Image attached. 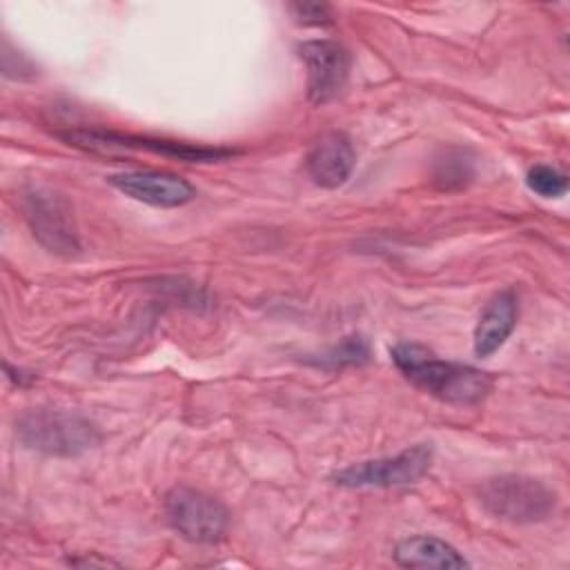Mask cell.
Segmentation results:
<instances>
[{"label": "cell", "mask_w": 570, "mask_h": 570, "mask_svg": "<svg viewBox=\"0 0 570 570\" xmlns=\"http://www.w3.org/2000/svg\"><path fill=\"white\" fill-rule=\"evenodd\" d=\"M394 561L403 568H439V570H459L468 568L470 561L448 541L419 534L407 537L396 543Z\"/></svg>", "instance_id": "obj_12"}, {"label": "cell", "mask_w": 570, "mask_h": 570, "mask_svg": "<svg viewBox=\"0 0 570 570\" xmlns=\"http://www.w3.org/2000/svg\"><path fill=\"white\" fill-rule=\"evenodd\" d=\"M109 183L125 196L154 207H180L196 198L194 185L171 171H122L111 174Z\"/></svg>", "instance_id": "obj_9"}, {"label": "cell", "mask_w": 570, "mask_h": 570, "mask_svg": "<svg viewBox=\"0 0 570 570\" xmlns=\"http://www.w3.org/2000/svg\"><path fill=\"white\" fill-rule=\"evenodd\" d=\"M525 185L543 198H559L568 191V176L552 165H534L525 174Z\"/></svg>", "instance_id": "obj_15"}, {"label": "cell", "mask_w": 570, "mask_h": 570, "mask_svg": "<svg viewBox=\"0 0 570 570\" xmlns=\"http://www.w3.org/2000/svg\"><path fill=\"white\" fill-rule=\"evenodd\" d=\"M390 354L407 381L441 401L474 405L483 401L492 390L490 374L463 363L443 361L421 343H396Z\"/></svg>", "instance_id": "obj_1"}, {"label": "cell", "mask_w": 570, "mask_h": 570, "mask_svg": "<svg viewBox=\"0 0 570 570\" xmlns=\"http://www.w3.org/2000/svg\"><path fill=\"white\" fill-rule=\"evenodd\" d=\"M16 436L29 450L51 456H78L100 441L98 428L78 412L33 407L16 419Z\"/></svg>", "instance_id": "obj_2"}, {"label": "cell", "mask_w": 570, "mask_h": 570, "mask_svg": "<svg viewBox=\"0 0 570 570\" xmlns=\"http://www.w3.org/2000/svg\"><path fill=\"white\" fill-rule=\"evenodd\" d=\"M294 16L303 24H330L332 22V9L325 2H298L292 4Z\"/></svg>", "instance_id": "obj_16"}, {"label": "cell", "mask_w": 570, "mask_h": 570, "mask_svg": "<svg viewBox=\"0 0 570 570\" xmlns=\"http://www.w3.org/2000/svg\"><path fill=\"white\" fill-rule=\"evenodd\" d=\"M301 60L307 69V98L312 105L334 100L350 76V53L336 40H307L301 45Z\"/></svg>", "instance_id": "obj_8"}, {"label": "cell", "mask_w": 570, "mask_h": 570, "mask_svg": "<svg viewBox=\"0 0 570 570\" xmlns=\"http://www.w3.org/2000/svg\"><path fill=\"white\" fill-rule=\"evenodd\" d=\"M354 165H356L354 145L347 134L336 129L321 134L312 142L305 158V167L312 180L327 189L341 187L350 178Z\"/></svg>", "instance_id": "obj_10"}, {"label": "cell", "mask_w": 570, "mask_h": 570, "mask_svg": "<svg viewBox=\"0 0 570 570\" xmlns=\"http://www.w3.org/2000/svg\"><path fill=\"white\" fill-rule=\"evenodd\" d=\"M163 505L169 525L191 543H218L229 528L227 508L203 490L176 485Z\"/></svg>", "instance_id": "obj_4"}, {"label": "cell", "mask_w": 570, "mask_h": 570, "mask_svg": "<svg viewBox=\"0 0 570 570\" xmlns=\"http://www.w3.org/2000/svg\"><path fill=\"white\" fill-rule=\"evenodd\" d=\"M474 174V163L463 151H448L434 167V183L441 189L463 187Z\"/></svg>", "instance_id": "obj_14"}, {"label": "cell", "mask_w": 570, "mask_h": 570, "mask_svg": "<svg viewBox=\"0 0 570 570\" xmlns=\"http://www.w3.org/2000/svg\"><path fill=\"white\" fill-rule=\"evenodd\" d=\"M519 316V301L514 289H503L494 294L483 307L479 323L474 327V354L490 356L497 352L512 334Z\"/></svg>", "instance_id": "obj_11"}, {"label": "cell", "mask_w": 570, "mask_h": 570, "mask_svg": "<svg viewBox=\"0 0 570 570\" xmlns=\"http://www.w3.org/2000/svg\"><path fill=\"white\" fill-rule=\"evenodd\" d=\"M367 361H370V343L361 334H350V336L341 338L338 343H334L332 347H327L325 352L305 358V363L321 367V370H330V372L345 370V367H358Z\"/></svg>", "instance_id": "obj_13"}, {"label": "cell", "mask_w": 570, "mask_h": 570, "mask_svg": "<svg viewBox=\"0 0 570 570\" xmlns=\"http://www.w3.org/2000/svg\"><path fill=\"white\" fill-rule=\"evenodd\" d=\"M69 145L85 147V149H149L154 154H163L169 158H178L185 163H212V160H225L234 156L232 149L223 147H198L189 142H174V140H158L147 136H127L118 131L107 129H71L67 134H58Z\"/></svg>", "instance_id": "obj_7"}, {"label": "cell", "mask_w": 570, "mask_h": 570, "mask_svg": "<svg viewBox=\"0 0 570 570\" xmlns=\"http://www.w3.org/2000/svg\"><path fill=\"white\" fill-rule=\"evenodd\" d=\"M479 501L492 517L523 525L548 519L557 505V494L539 479L503 474L479 488Z\"/></svg>", "instance_id": "obj_3"}, {"label": "cell", "mask_w": 570, "mask_h": 570, "mask_svg": "<svg viewBox=\"0 0 570 570\" xmlns=\"http://www.w3.org/2000/svg\"><path fill=\"white\" fill-rule=\"evenodd\" d=\"M432 463V448L412 445L394 456L361 461L334 474V483L343 488H392L416 483Z\"/></svg>", "instance_id": "obj_6"}, {"label": "cell", "mask_w": 570, "mask_h": 570, "mask_svg": "<svg viewBox=\"0 0 570 570\" xmlns=\"http://www.w3.org/2000/svg\"><path fill=\"white\" fill-rule=\"evenodd\" d=\"M22 212L36 240L51 254L71 256L80 249L69 203L47 189L31 187L22 194Z\"/></svg>", "instance_id": "obj_5"}]
</instances>
